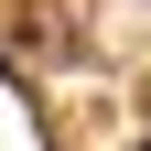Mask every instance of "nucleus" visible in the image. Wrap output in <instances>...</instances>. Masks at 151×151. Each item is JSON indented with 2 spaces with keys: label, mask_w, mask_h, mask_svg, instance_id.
<instances>
[{
  "label": "nucleus",
  "mask_w": 151,
  "mask_h": 151,
  "mask_svg": "<svg viewBox=\"0 0 151 151\" xmlns=\"http://www.w3.org/2000/svg\"><path fill=\"white\" fill-rule=\"evenodd\" d=\"M129 151H151V140H129Z\"/></svg>",
  "instance_id": "f257e3e1"
}]
</instances>
